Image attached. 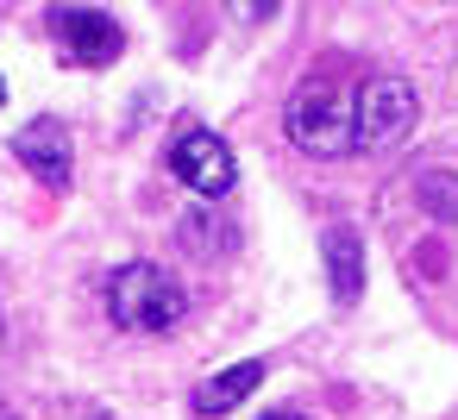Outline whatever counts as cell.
<instances>
[{"mask_svg": "<svg viewBox=\"0 0 458 420\" xmlns=\"http://www.w3.org/2000/svg\"><path fill=\"white\" fill-rule=\"evenodd\" d=\"M283 132L308 157H345L358 151V88L345 82H301L283 107Z\"/></svg>", "mask_w": 458, "mask_h": 420, "instance_id": "6da1fadb", "label": "cell"}, {"mask_svg": "<svg viewBox=\"0 0 458 420\" xmlns=\"http://www.w3.org/2000/svg\"><path fill=\"white\" fill-rule=\"evenodd\" d=\"M107 314L120 332H170L189 314V289L164 264H120L107 276Z\"/></svg>", "mask_w": 458, "mask_h": 420, "instance_id": "7a4b0ae2", "label": "cell"}, {"mask_svg": "<svg viewBox=\"0 0 458 420\" xmlns=\"http://www.w3.org/2000/svg\"><path fill=\"white\" fill-rule=\"evenodd\" d=\"M45 32H51V45L64 51V63H76V70H101V63H114V57L126 51L120 20L101 13V7H51Z\"/></svg>", "mask_w": 458, "mask_h": 420, "instance_id": "3957f363", "label": "cell"}, {"mask_svg": "<svg viewBox=\"0 0 458 420\" xmlns=\"http://www.w3.org/2000/svg\"><path fill=\"white\" fill-rule=\"evenodd\" d=\"M414 120H420V101H414L408 82H395V76L358 82V151H389V145H402V139L414 132Z\"/></svg>", "mask_w": 458, "mask_h": 420, "instance_id": "277c9868", "label": "cell"}, {"mask_svg": "<svg viewBox=\"0 0 458 420\" xmlns=\"http://www.w3.org/2000/svg\"><path fill=\"white\" fill-rule=\"evenodd\" d=\"M170 176H176L189 195L220 201V195L239 182V164H233V151H226V139H220V132L189 126V132H176V145H170Z\"/></svg>", "mask_w": 458, "mask_h": 420, "instance_id": "5b68a950", "label": "cell"}, {"mask_svg": "<svg viewBox=\"0 0 458 420\" xmlns=\"http://www.w3.org/2000/svg\"><path fill=\"white\" fill-rule=\"evenodd\" d=\"M13 157H20L38 182H51V189H64L70 170H76L70 139H64V126H51V120H32L26 132H13Z\"/></svg>", "mask_w": 458, "mask_h": 420, "instance_id": "8992f818", "label": "cell"}, {"mask_svg": "<svg viewBox=\"0 0 458 420\" xmlns=\"http://www.w3.org/2000/svg\"><path fill=\"white\" fill-rule=\"evenodd\" d=\"M327 282H333V301L352 307L358 289H364V251H358V232L352 226H327Z\"/></svg>", "mask_w": 458, "mask_h": 420, "instance_id": "52a82bcc", "label": "cell"}, {"mask_svg": "<svg viewBox=\"0 0 458 420\" xmlns=\"http://www.w3.org/2000/svg\"><path fill=\"white\" fill-rule=\"evenodd\" d=\"M258 382H264V364H258V357H251V364H233V370H220L214 382H201V389H195V414H208V420H214V414L239 407Z\"/></svg>", "mask_w": 458, "mask_h": 420, "instance_id": "ba28073f", "label": "cell"}, {"mask_svg": "<svg viewBox=\"0 0 458 420\" xmlns=\"http://www.w3.org/2000/svg\"><path fill=\"white\" fill-rule=\"evenodd\" d=\"M414 201L445 226V220H458V176L452 170H427L420 182H414Z\"/></svg>", "mask_w": 458, "mask_h": 420, "instance_id": "9c48e42d", "label": "cell"}, {"mask_svg": "<svg viewBox=\"0 0 458 420\" xmlns=\"http://www.w3.org/2000/svg\"><path fill=\"white\" fill-rule=\"evenodd\" d=\"M226 7H233V20H239V26H264V20H276L283 0H226Z\"/></svg>", "mask_w": 458, "mask_h": 420, "instance_id": "30bf717a", "label": "cell"}, {"mask_svg": "<svg viewBox=\"0 0 458 420\" xmlns=\"http://www.w3.org/2000/svg\"><path fill=\"white\" fill-rule=\"evenodd\" d=\"M264 420H301V414H289V407H276V414H264Z\"/></svg>", "mask_w": 458, "mask_h": 420, "instance_id": "8fae6325", "label": "cell"}, {"mask_svg": "<svg viewBox=\"0 0 458 420\" xmlns=\"http://www.w3.org/2000/svg\"><path fill=\"white\" fill-rule=\"evenodd\" d=\"M0 420H20V414H13V407H7V401H0Z\"/></svg>", "mask_w": 458, "mask_h": 420, "instance_id": "7c38bea8", "label": "cell"}, {"mask_svg": "<svg viewBox=\"0 0 458 420\" xmlns=\"http://www.w3.org/2000/svg\"><path fill=\"white\" fill-rule=\"evenodd\" d=\"M0 101H7V82H0Z\"/></svg>", "mask_w": 458, "mask_h": 420, "instance_id": "4fadbf2b", "label": "cell"}]
</instances>
